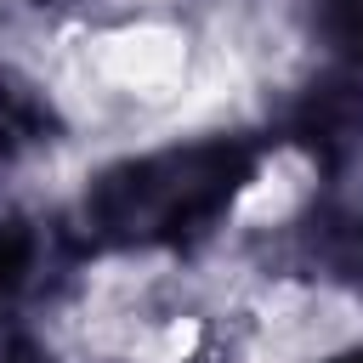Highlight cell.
I'll list each match as a JSON object with an SVG mask.
<instances>
[{
    "label": "cell",
    "instance_id": "1",
    "mask_svg": "<svg viewBox=\"0 0 363 363\" xmlns=\"http://www.w3.org/2000/svg\"><path fill=\"white\" fill-rule=\"evenodd\" d=\"M193 34L176 23H113L96 28L68 68V85L96 119H153L193 96Z\"/></svg>",
    "mask_w": 363,
    "mask_h": 363
}]
</instances>
